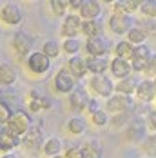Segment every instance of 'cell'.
Masks as SVG:
<instances>
[{"label":"cell","instance_id":"6da1fadb","mask_svg":"<svg viewBox=\"0 0 156 158\" xmlns=\"http://www.w3.org/2000/svg\"><path fill=\"white\" fill-rule=\"evenodd\" d=\"M4 129L9 135H13V136H20V135H24V133H27L31 129V118L27 116V113L18 111V113H15L11 116V120L4 126Z\"/></svg>","mask_w":156,"mask_h":158},{"label":"cell","instance_id":"7a4b0ae2","mask_svg":"<svg viewBox=\"0 0 156 158\" xmlns=\"http://www.w3.org/2000/svg\"><path fill=\"white\" fill-rule=\"evenodd\" d=\"M49 56L44 55L42 51H35L31 53L29 56H27V67L31 69L33 73H36V75H42V73H46L47 69H49Z\"/></svg>","mask_w":156,"mask_h":158},{"label":"cell","instance_id":"3957f363","mask_svg":"<svg viewBox=\"0 0 156 158\" xmlns=\"http://www.w3.org/2000/svg\"><path fill=\"white\" fill-rule=\"evenodd\" d=\"M151 49L147 48V46H140V48L134 49V55H133V58H131V65H133V69L134 71H145L147 69V65L151 62Z\"/></svg>","mask_w":156,"mask_h":158},{"label":"cell","instance_id":"277c9868","mask_svg":"<svg viewBox=\"0 0 156 158\" xmlns=\"http://www.w3.org/2000/svg\"><path fill=\"white\" fill-rule=\"evenodd\" d=\"M55 87L58 93H73V87H75L73 75L67 69H60L55 77Z\"/></svg>","mask_w":156,"mask_h":158},{"label":"cell","instance_id":"5b68a950","mask_svg":"<svg viewBox=\"0 0 156 158\" xmlns=\"http://www.w3.org/2000/svg\"><path fill=\"white\" fill-rule=\"evenodd\" d=\"M91 87H93L100 96H107V98H111L113 91H114L113 82H111L107 77H104V75H96V77H93V80H91Z\"/></svg>","mask_w":156,"mask_h":158},{"label":"cell","instance_id":"8992f818","mask_svg":"<svg viewBox=\"0 0 156 158\" xmlns=\"http://www.w3.org/2000/svg\"><path fill=\"white\" fill-rule=\"evenodd\" d=\"M131 16L129 15H113L109 18V27L116 35H124L131 31Z\"/></svg>","mask_w":156,"mask_h":158},{"label":"cell","instance_id":"52a82bcc","mask_svg":"<svg viewBox=\"0 0 156 158\" xmlns=\"http://www.w3.org/2000/svg\"><path fill=\"white\" fill-rule=\"evenodd\" d=\"M131 107H133V102H131L129 96L125 95H114L107 100V109L116 113V114L118 113H127Z\"/></svg>","mask_w":156,"mask_h":158},{"label":"cell","instance_id":"ba28073f","mask_svg":"<svg viewBox=\"0 0 156 158\" xmlns=\"http://www.w3.org/2000/svg\"><path fill=\"white\" fill-rule=\"evenodd\" d=\"M13 48L18 53V56H26L33 48L31 36H27V33H24V31H18L13 36Z\"/></svg>","mask_w":156,"mask_h":158},{"label":"cell","instance_id":"9c48e42d","mask_svg":"<svg viewBox=\"0 0 156 158\" xmlns=\"http://www.w3.org/2000/svg\"><path fill=\"white\" fill-rule=\"evenodd\" d=\"M0 18L6 24H9V26H16V24L22 22V13H20L18 6H15V4H6L0 9Z\"/></svg>","mask_w":156,"mask_h":158},{"label":"cell","instance_id":"30bf717a","mask_svg":"<svg viewBox=\"0 0 156 158\" xmlns=\"http://www.w3.org/2000/svg\"><path fill=\"white\" fill-rule=\"evenodd\" d=\"M82 31V24H80V18L76 15H69L62 24V35L67 38H75L78 33Z\"/></svg>","mask_w":156,"mask_h":158},{"label":"cell","instance_id":"8fae6325","mask_svg":"<svg viewBox=\"0 0 156 158\" xmlns=\"http://www.w3.org/2000/svg\"><path fill=\"white\" fill-rule=\"evenodd\" d=\"M85 48H87V53L91 56H104L107 51V42L102 36H94V38H87Z\"/></svg>","mask_w":156,"mask_h":158},{"label":"cell","instance_id":"7c38bea8","mask_svg":"<svg viewBox=\"0 0 156 158\" xmlns=\"http://www.w3.org/2000/svg\"><path fill=\"white\" fill-rule=\"evenodd\" d=\"M111 71H113V75L114 77H118V78H127L129 77V73L133 71V65L124 60V58H114V60H111Z\"/></svg>","mask_w":156,"mask_h":158},{"label":"cell","instance_id":"4fadbf2b","mask_svg":"<svg viewBox=\"0 0 156 158\" xmlns=\"http://www.w3.org/2000/svg\"><path fill=\"white\" fill-rule=\"evenodd\" d=\"M136 95H138V98H140L142 102L153 100L154 95H156L154 82H151V80H143V82H140V85H138V89H136Z\"/></svg>","mask_w":156,"mask_h":158},{"label":"cell","instance_id":"5bb4252c","mask_svg":"<svg viewBox=\"0 0 156 158\" xmlns=\"http://www.w3.org/2000/svg\"><path fill=\"white\" fill-rule=\"evenodd\" d=\"M100 11H102L100 2H96V0H87V2H84V6H82V9H80V15H82V18H85V20H94L96 16L100 15Z\"/></svg>","mask_w":156,"mask_h":158},{"label":"cell","instance_id":"9a60e30c","mask_svg":"<svg viewBox=\"0 0 156 158\" xmlns=\"http://www.w3.org/2000/svg\"><path fill=\"white\" fill-rule=\"evenodd\" d=\"M138 82L134 77H127V78H122L118 84H116V91H120V95H125L129 96L131 93H134L136 89H138Z\"/></svg>","mask_w":156,"mask_h":158},{"label":"cell","instance_id":"2e32d148","mask_svg":"<svg viewBox=\"0 0 156 158\" xmlns=\"http://www.w3.org/2000/svg\"><path fill=\"white\" fill-rule=\"evenodd\" d=\"M20 142V138L18 136H13V135H9L4 127L0 129V151H9V149H13L16 147Z\"/></svg>","mask_w":156,"mask_h":158},{"label":"cell","instance_id":"e0dca14e","mask_svg":"<svg viewBox=\"0 0 156 158\" xmlns=\"http://www.w3.org/2000/svg\"><path fill=\"white\" fill-rule=\"evenodd\" d=\"M85 64H87V69L94 75H102L107 69V60L104 56H89L85 60Z\"/></svg>","mask_w":156,"mask_h":158},{"label":"cell","instance_id":"ac0fdd59","mask_svg":"<svg viewBox=\"0 0 156 158\" xmlns=\"http://www.w3.org/2000/svg\"><path fill=\"white\" fill-rule=\"evenodd\" d=\"M85 71H89V69H87V64H85L84 58H80V56H73V58L69 60V73H71L73 77L80 78V77L85 75Z\"/></svg>","mask_w":156,"mask_h":158},{"label":"cell","instance_id":"d6986e66","mask_svg":"<svg viewBox=\"0 0 156 158\" xmlns=\"http://www.w3.org/2000/svg\"><path fill=\"white\" fill-rule=\"evenodd\" d=\"M16 82V71L13 65L9 64H2L0 65V84L4 85H11Z\"/></svg>","mask_w":156,"mask_h":158},{"label":"cell","instance_id":"ffe728a7","mask_svg":"<svg viewBox=\"0 0 156 158\" xmlns=\"http://www.w3.org/2000/svg\"><path fill=\"white\" fill-rule=\"evenodd\" d=\"M69 106L73 107L75 111H82L87 107V96L84 91H73L71 95H69Z\"/></svg>","mask_w":156,"mask_h":158},{"label":"cell","instance_id":"44dd1931","mask_svg":"<svg viewBox=\"0 0 156 158\" xmlns=\"http://www.w3.org/2000/svg\"><path fill=\"white\" fill-rule=\"evenodd\" d=\"M40 138H42V135H40V129H38V127H31V129L27 131L26 138L22 140V145H24L26 149H35V147L40 143Z\"/></svg>","mask_w":156,"mask_h":158},{"label":"cell","instance_id":"7402d4cb","mask_svg":"<svg viewBox=\"0 0 156 158\" xmlns=\"http://www.w3.org/2000/svg\"><path fill=\"white\" fill-rule=\"evenodd\" d=\"M134 49L136 48H133V44H131L129 40L118 42V44H116V56H118V58H124V60H129V58H133Z\"/></svg>","mask_w":156,"mask_h":158},{"label":"cell","instance_id":"603a6c76","mask_svg":"<svg viewBox=\"0 0 156 158\" xmlns=\"http://www.w3.org/2000/svg\"><path fill=\"white\" fill-rule=\"evenodd\" d=\"M82 33L87 36V38H94V36H100L98 33H102V26L96 22V20H85L82 24Z\"/></svg>","mask_w":156,"mask_h":158},{"label":"cell","instance_id":"cb8c5ba5","mask_svg":"<svg viewBox=\"0 0 156 158\" xmlns=\"http://www.w3.org/2000/svg\"><path fill=\"white\" fill-rule=\"evenodd\" d=\"M129 138L131 140H142L145 138V126L142 120H133V124L129 126Z\"/></svg>","mask_w":156,"mask_h":158},{"label":"cell","instance_id":"d4e9b609","mask_svg":"<svg viewBox=\"0 0 156 158\" xmlns=\"http://www.w3.org/2000/svg\"><path fill=\"white\" fill-rule=\"evenodd\" d=\"M60 149H62V143L58 138H49L46 143H44V153H46L47 156H58V153H60Z\"/></svg>","mask_w":156,"mask_h":158},{"label":"cell","instance_id":"484cf974","mask_svg":"<svg viewBox=\"0 0 156 158\" xmlns=\"http://www.w3.org/2000/svg\"><path fill=\"white\" fill-rule=\"evenodd\" d=\"M84 158H102V145L98 142H89L84 149Z\"/></svg>","mask_w":156,"mask_h":158},{"label":"cell","instance_id":"4316f807","mask_svg":"<svg viewBox=\"0 0 156 158\" xmlns=\"http://www.w3.org/2000/svg\"><path fill=\"white\" fill-rule=\"evenodd\" d=\"M129 35V42L131 44H143V40L147 38V31L142 29V27H131Z\"/></svg>","mask_w":156,"mask_h":158},{"label":"cell","instance_id":"83f0119b","mask_svg":"<svg viewBox=\"0 0 156 158\" xmlns=\"http://www.w3.org/2000/svg\"><path fill=\"white\" fill-rule=\"evenodd\" d=\"M42 53L47 55L49 58L58 56V55H60V46H58V42H56V40H47L46 44H44V48H42Z\"/></svg>","mask_w":156,"mask_h":158},{"label":"cell","instance_id":"f1b7e54d","mask_svg":"<svg viewBox=\"0 0 156 158\" xmlns=\"http://www.w3.org/2000/svg\"><path fill=\"white\" fill-rule=\"evenodd\" d=\"M67 129H69L73 135H80V133L85 131V122H84L82 118H71V120L67 122Z\"/></svg>","mask_w":156,"mask_h":158},{"label":"cell","instance_id":"f546056e","mask_svg":"<svg viewBox=\"0 0 156 158\" xmlns=\"http://www.w3.org/2000/svg\"><path fill=\"white\" fill-rule=\"evenodd\" d=\"M11 116H13V113L9 109V106L0 100V126H6V124L11 120Z\"/></svg>","mask_w":156,"mask_h":158},{"label":"cell","instance_id":"4dcf8cb0","mask_svg":"<svg viewBox=\"0 0 156 158\" xmlns=\"http://www.w3.org/2000/svg\"><path fill=\"white\" fill-rule=\"evenodd\" d=\"M62 48H64L65 53L75 55V53H78V49H80V42H78L76 38H65V42H64Z\"/></svg>","mask_w":156,"mask_h":158},{"label":"cell","instance_id":"1f68e13d","mask_svg":"<svg viewBox=\"0 0 156 158\" xmlns=\"http://www.w3.org/2000/svg\"><path fill=\"white\" fill-rule=\"evenodd\" d=\"M91 118H93V124L94 126H100V127H104V126H107V122H109V118H107V113L105 111H96L94 114H91Z\"/></svg>","mask_w":156,"mask_h":158},{"label":"cell","instance_id":"d6a6232c","mask_svg":"<svg viewBox=\"0 0 156 158\" xmlns=\"http://www.w3.org/2000/svg\"><path fill=\"white\" fill-rule=\"evenodd\" d=\"M49 4H51V9H53V13H55V15H58V16L64 15L65 7L69 6V2H67V0H51Z\"/></svg>","mask_w":156,"mask_h":158},{"label":"cell","instance_id":"836d02e7","mask_svg":"<svg viewBox=\"0 0 156 158\" xmlns=\"http://www.w3.org/2000/svg\"><path fill=\"white\" fill-rule=\"evenodd\" d=\"M140 11L143 15L147 16H156V2L154 0H147V2H143L140 7Z\"/></svg>","mask_w":156,"mask_h":158},{"label":"cell","instance_id":"e575fe53","mask_svg":"<svg viewBox=\"0 0 156 158\" xmlns=\"http://www.w3.org/2000/svg\"><path fill=\"white\" fill-rule=\"evenodd\" d=\"M143 149H145L149 155H156V135H151L149 138H145Z\"/></svg>","mask_w":156,"mask_h":158},{"label":"cell","instance_id":"d590c367","mask_svg":"<svg viewBox=\"0 0 156 158\" xmlns=\"http://www.w3.org/2000/svg\"><path fill=\"white\" fill-rule=\"evenodd\" d=\"M142 4L143 2H140V0H129V2H122V7H124V11L129 15L131 11H134V9H140Z\"/></svg>","mask_w":156,"mask_h":158},{"label":"cell","instance_id":"8d00e7d4","mask_svg":"<svg viewBox=\"0 0 156 158\" xmlns=\"http://www.w3.org/2000/svg\"><path fill=\"white\" fill-rule=\"evenodd\" d=\"M129 120V113H118V114H114L113 116V126H116V127H120V126H124L125 122Z\"/></svg>","mask_w":156,"mask_h":158},{"label":"cell","instance_id":"74e56055","mask_svg":"<svg viewBox=\"0 0 156 158\" xmlns=\"http://www.w3.org/2000/svg\"><path fill=\"white\" fill-rule=\"evenodd\" d=\"M65 158H84V149H80V147H69L67 149V153H65Z\"/></svg>","mask_w":156,"mask_h":158},{"label":"cell","instance_id":"f35d334b","mask_svg":"<svg viewBox=\"0 0 156 158\" xmlns=\"http://www.w3.org/2000/svg\"><path fill=\"white\" fill-rule=\"evenodd\" d=\"M147 75H153V77H156V55H153L151 56V62H149V65H147Z\"/></svg>","mask_w":156,"mask_h":158},{"label":"cell","instance_id":"ab89813d","mask_svg":"<svg viewBox=\"0 0 156 158\" xmlns=\"http://www.w3.org/2000/svg\"><path fill=\"white\" fill-rule=\"evenodd\" d=\"M69 4H71V7H73V9H82V6H84V0H71Z\"/></svg>","mask_w":156,"mask_h":158},{"label":"cell","instance_id":"60d3db41","mask_svg":"<svg viewBox=\"0 0 156 158\" xmlns=\"http://www.w3.org/2000/svg\"><path fill=\"white\" fill-rule=\"evenodd\" d=\"M149 122H151V127L156 129V111H151L149 113Z\"/></svg>","mask_w":156,"mask_h":158},{"label":"cell","instance_id":"b9f144b4","mask_svg":"<svg viewBox=\"0 0 156 158\" xmlns=\"http://www.w3.org/2000/svg\"><path fill=\"white\" fill-rule=\"evenodd\" d=\"M87 107H89V111H91V113H96V111H100L98 109V107H96V102H94V100H91V102H89V106H87Z\"/></svg>","mask_w":156,"mask_h":158},{"label":"cell","instance_id":"7bdbcfd3","mask_svg":"<svg viewBox=\"0 0 156 158\" xmlns=\"http://www.w3.org/2000/svg\"><path fill=\"white\" fill-rule=\"evenodd\" d=\"M2 158H18V156H15V155H4Z\"/></svg>","mask_w":156,"mask_h":158},{"label":"cell","instance_id":"ee69618b","mask_svg":"<svg viewBox=\"0 0 156 158\" xmlns=\"http://www.w3.org/2000/svg\"><path fill=\"white\" fill-rule=\"evenodd\" d=\"M53 158H65V156H60V155H58V156H53Z\"/></svg>","mask_w":156,"mask_h":158},{"label":"cell","instance_id":"f6af8a7d","mask_svg":"<svg viewBox=\"0 0 156 158\" xmlns=\"http://www.w3.org/2000/svg\"><path fill=\"white\" fill-rule=\"evenodd\" d=\"M143 158H151V156H143Z\"/></svg>","mask_w":156,"mask_h":158},{"label":"cell","instance_id":"bcb514c9","mask_svg":"<svg viewBox=\"0 0 156 158\" xmlns=\"http://www.w3.org/2000/svg\"><path fill=\"white\" fill-rule=\"evenodd\" d=\"M154 87H156V82H154Z\"/></svg>","mask_w":156,"mask_h":158},{"label":"cell","instance_id":"7dc6e473","mask_svg":"<svg viewBox=\"0 0 156 158\" xmlns=\"http://www.w3.org/2000/svg\"><path fill=\"white\" fill-rule=\"evenodd\" d=\"M0 129H2V127H0Z\"/></svg>","mask_w":156,"mask_h":158}]
</instances>
